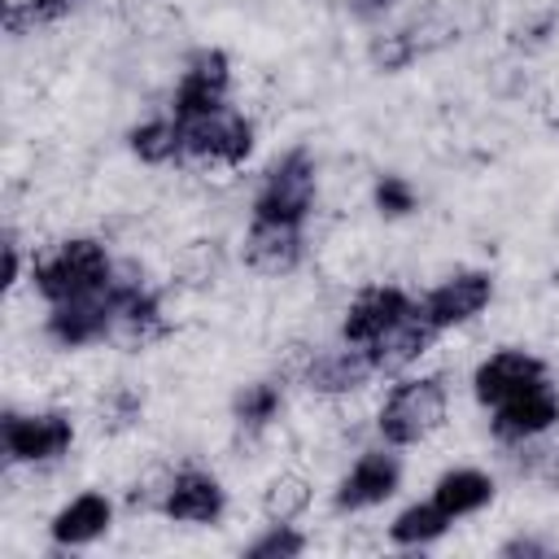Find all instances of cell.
<instances>
[{"instance_id": "cell-1", "label": "cell", "mask_w": 559, "mask_h": 559, "mask_svg": "<svg viewBox=\"0 0 559 559\" xmlns=\"http://www.w3.org/2000/svg\"><path fill=\"white\" fill-rule=\"evenodd\" d=\"M109 275H114V258H109L105 245L92 240V236L61 240L52 253H44V258L31 266L35 293H39L48 306L92 297V293H100V288L109 284Z\"/></svg>"}, {"instance_id": "cell-2", "label": "cell", "mask_w": 559, "mask_h": 559, "mask_svg": "<svg viewBox=\"0 0 559 559\" xmlns=\"http://www.w3.org/2000/svg\"><path fill=\"white\" fill-rule=\"evenodd\" d=\"M441 424H445V384L437 376H415V380L393 384L376 419L389 445H419Z\"/></svg>"}, {"instance_id": "cell-3", "label": "cell", "mask_w": 559, "mask_h": 559, "mask_svg": "<svg viewBox=\"0 0 559 559\" xmlns=\"http://www.w3.org/2000/svg\"><path fill=\"white\" fill-rule=\"evenodd\" d=\"M314 210V162L306 148H288L280 162H271L258 197H253V218L271 223H306Z\"/></svg>"}, {"instance_id": "cell-4", "label": "cell", "mask_w": 559, "mask_h": 559, "mask_svg": "<svg viewBox=\"0 0 559 559\" xmlns=\"http://www.w3.org/2000/svg\"><path fill=\"white\" fill-rule=\"evenodd\" d=\"M183 135V157H201L214 166H240L253 153V122L236 109H214L197 118H179Z\"/></svg>"}, {"instance_id": "cell-5", "label": "cell", "mask_w": 559, "mask_h": 559, "mask_svg": "<svg viewBox=\"0 0 559 559\" xmlns=\"http://www.w3.org/2000/svg\"><path fill=\"white\" fill-rule=\"evenodd\" d=\"M0 445L9 463H52L74 445V419L66 411H4L0 419Z\"/></svg>"}, {"instance_id": "cell-6", "label": "cell", "mask_w": 559, "mask_h": 559, "mask_svg": "<svg viewBox=\"0 0 559 559\" xmlns=\"http://www.w3.org/2000/svg\"><path fill=\"white\" fill-rule=\"evenodd\" d=\"M227 87H231V61L223 48H201L170 96V118H197V114H214L227 105Z\"/></svg>"}, {"instance_id": "cell-7", "label": "cell", "mask_w": 559, "mask_h": 559, "mask_svg": "<svg viewBox=\"0 0 559 559\" xmlns=\"http://www.w3.org/2000/svg\"><path fill=\"white\" fill-rule=\"evenodd\" d=\"M555 424H559V393H555L550 380H542V384H533V389L507 397L502 406H493V419H489L493 437L507 441V445L537 441V437L550 432Z\"/></svg>"}, {"instance_id": "cell-8", "label": "cell", "mask_w": 559, "mask_h": 559, "mask_svg": "<svg viewBox=\"0 0 559 559\" xmlns=\"http://www.w3.org/2000/svg\"><path fill=\"white\" fill-rule=\"evenodd\" d=\"M419 301L406 293V288H397V284H376V288H362L354 301H349V310H345V319H341V341L345 345H371L380 332H389L402 314H411Z\"/></svg>"}, {"instance_id": "cell-9", "label": "cell", "mask_w": 559, "mask_h": 559, "mask_svg": "<svg viewBox=\"0 0 559 559\" xmlns=\"http://www.w3.org/2000/svg\"><path fill=\"white\" fill-rule=\"evenodd\" d=\"M227 507V493L218 485V476L201 472V467H183L162 485L157 511L175 524H214Z\"/></svg>"}, {"instance_id": "cell-10", "label": "cell", "mask_w": 559, "mask_h": 559, "mask_svg": "<svg viewBox=\"0 0 559 559\" xmlns=\"http://www.w3.org/2000/svg\"><path fill=\"white\" fill-rule=\"evenodd\" d=\"M493 297V275L489 271H459L450 280H441L428 297H419V310L428 314V323L437 332L459 328L467 319H476Z\"/></svg>"}, {"instance_id": "cell-11", "label": "cell", "mask_w": 559, "mask_h": 559, "mask_svg": "<svg viewBox=\"0 0 559 559\" xmlns=\"http://www.w3.org/2000/svg\"><path fill=\"white\" fill-rule=\"evenodd\" d=\"M542 380H550L542 358H533V354H524V349H498V354H489V358L472 371V393H476L480 406L493 411V406H502L507 397H515V393H524V389H533V384H542Z\"/></svg>"}, {"instance_id": "cell-12", "label": "cell", "mask_w": 559, "mask_h": 559, "mask_svg": "<svg viewBox=\"0 0 559 559\" xmlns=\"http://www.w3.org/2000/svg\"><path fill=\"white\" fill-rule=\"evenodd\" d=\"M454 35H459V26L445 22V17H432V13L428 17H415V22H406V26L371 39V66L376 70H402V66H411V61L445 48Z\"/></svg>"}, {"instance_id": "cell-13", "label": "cell", "mask_w": 559, "mask_h": 559, "mask_svg": "<svg viewBox=\"0 0 559 559\" xmlns=\"http://www.w3.org/2000/svg\"><path fill=\"white\" fill-rule=\"evenodd\" d=\"M402 485V463L397 454H384V450H367L358 454V463L341 476L336 485V511H367V507H380L384 498H393Z\"/></svg>"}, {"instance_id": "cell-14", "label": "cell", "mask_w": 559, "mask_h": 559, "mask_svg": "<svg viewBox=\"0 0 559 559\" xmlns=\"http://www.w3.org/2000/svg\"><path fill=\"white\" fill-rule=\"evenodd\" d=\"M306 253V236L297 223H271L253 218L245 231V262L258 275H288Z\"/></svg>"}, {"instance_id": "cell-15", "label": "cell", "mask_w": 559, "mask_h": 559, "mask_svg": "<svg viewBox=\"0 0 559 559\" xmlns=\"http://www.w3.org/2000/svg\"><path fill=\"white\" fill-rule=\"evenodd\" d=\"M371 376H376L371 354H367L362 345H345V341H341V349H323V354H314V358L306 362L301 384H306L310 393L336 397V393H354V389H362Z\"/></svg>"}, {"instance_id": "cell-16", "label": "cell", "mask_w": 559, "mask_h": 559, "mask_svg": "<svg viewBox=\"0 0 559 559\" xmlns=\"http://www.w3.org/2000/svg\"><path fill=\"white\" fill-rule=\"evenodd\" d=\"M432 341H437V328H432L428 314L415 306V310L402 314L389 332H380V336L367 345V354H371V362H376V376H397V371L411 367Z\"/></svg>"}, {"instance_id": "cell-17", "label": "cell", "mask_w": 559, "mask_h": 559, "mask_svg": "<svg viewBox=\"0 0 559 559\" xmlns=\"http://www.w3.org/2000/svg\"><path fill=\"white\" fill-rule=\"evenodd\" d=\"M109 520H114V502H109L105 493L87 489V493L70 498V502L52 515L48 533H52L57 546H87V542H96V537L109 533Z\"/></svg>"}, {"instance_id": "cell-18", "label": "cell", "mask_w": 559, "mask_h": 559, "mask_svg": "<svg viewBox=\"0 0 559 559\" xmlns=\"http://www.w3.org/2000/svg\"><path fill=\"white\" fill-rule=\"evenodd\" d=\"M432 502L450 515V520H463V515H476L493 502V480L489 472L480 467H454L445 472L437 485H432Z\"/></svg>"}, {"instance_id": "cell-19", "label": "cell", "mask_w": 559, "mask_h": 559, "mask_svg": "<svg viewBox=\"0 0 559 559\" xmlns=\"http://www.w3.org/2000/svg\"><path fill=\"white\" fill-rule=\"evenodd\" d=\"M450 524H454V520H450L432 498H428V502H411L406 511L393 515V524H389V542H393V546H428V542L445 537Z\"/></svg>"}, {"instance_id": "cell-20", "label": "cell", "mask_w": 559, "mask_h": 559, "mask_svg": "<svg viewBox=\"0 0 559 559\" xmlns=\"http://www.w3.org/2000/svg\"><path fill=\"white\" fill-rule=\"evenodd\" d=\"M114 336L127 345V349H144L148 341H157V336H166V319H162V297L153 293V288H144L122 314H118V328H114Z\"/></svg>"}, {"instance_id": "cell-21", "label": "cell", "mask_w": 559, "mask_h": 559, "mask_svg": "<svg viewBox=\"0 0 559 559\" xmlns=\"http://www.w3.org/2000/svg\"><path fill=\"white\" fill-rule=\"evenodd\" d=\"M131 153L148 166H166V162H179L183 157V135H179V118H153V122H140L131 127Z\"/></svg>"}, {"instance_id": "cell-22", "label": "cell", "mask_w": 559, "mask_h": 559, "mask_svg": "<svg viewBox=\"0 0 559 559\" xmlns=\"http://www.w3.org/2000/svg\"><path fill=\"white\" fill-rule=\"evenodd\" d=\"M306 507H310V480L306 476L284 472V476H275L262 489V515H266V524H293L297 515H306Z\"/></svg>"}, {"instance_id": "cell-23", "label": "cell", "mask_w": 559, "mask_h": 559, "mask_svg": "<svg viewBox=\"0 0 559 559\" xmlns=\"http://www.w3.org/2000/svg\"><path fill=\"white\" fill-rule=\"evenodd\" d=\"M79 4H87V0H9L4 4V31L26 35L35 26H52V22L70 17Z\"/></svg>"}, {"instance_id": "cell-24", "label": "cell", "mask_w": 559, "mask_h": 559, "mask_svg": "<svg viewBox=\"0 0 559 559\" xmlns=\"http://www.w3.org/2000/svg\"><path fill=\"white\" fill-rule=\"evenodd\" d=\"M231 415H236V424L249 428V432L266 428V424L280 415V384H275V380H253V384H245V389L236 393V402H231Z\"/></svg>"}, {"instance_id": "cell-25", "label": "cell", "mask_w": 559, "mask_h": 559, "mask_svg": "<svg viewBox=\"0 0 559 559\" xmlns=\"http://www.w3.org/2000/svg\"><path fill=\"white\" fill-rule=\"evenodd\" d=\"M306 550V537L293 528V524H271L258 542L245 546L249 559H297Z\"/></svg>"}, {"instance_id": "cell-26", "label": "cell", "mask_w": 559, "mask_h": 559, "mask_svg": "<svg viewBox=\"0 0 559 559\" xmlns=\"http://www.w3.org/2000/svg\"><path fill=\"white\" fill-rule=\"evenodd\" d=\"M371 201H376V210H380L384 218H406L419 197H415L411 179H402V175H380L376 188H371Z\"/></svg>"}, {"instance_id": "cell-27", "label": "cell", "mask_w": 559, "mask_h": 559, "mask_svg": "<svg viewBox=\"0 0 559 559\" xmlns=\"http://www.w3.org/2000/svg\"><path fill=\"white\" fill-rule=\"evenodd\" d=\"M140 411H144V397H140L131 384H114L109 397L100 402V424H109V428H131V424L140 419Z\"/></svg>"}, {"instance_id": "cell-28", "label": "cell", "mask_w": 559, "mask_h": 559, "mask_svg": "<svg viewBox=\"0 0 559 559\" xmlns=\"http://www.w3.org/2000/svg\"><path fill=\"white\" fill-rule=\"evenodd\" d=\"M498 555H502V559H515V555H524V559H546L550 550H546V542H537V537H511V542H502Z\"/></svg>"}, {"instance_id": "cell-29", "label": "cell", "mask_w": 559, "mask_h": 559, "mask_svg": "<svg viewBox=\"0 0 559 559\" xmlns=\"http://www.w3.org/2000/svg\"><path fill=\"white\" fill-rule=\"evenodd\" d=\"M393 9V0H349V13L358 17V22H376V17H384Z\"/></svg>"}, {"instance_id": "cell-30", "label": "cell", "mask_w": 559, "mask_h": 559, "mask_svg": "<svg viewBox=\"0 0 559 559\" xmlns=\"http://www.w3.org/2000/svg\"><path fill=\"white\" fill-rule=\"evenodd\" d=\"M4 284L9 288L17 284V240L13 236H4Z\"/></svg>"}]
</instances>
